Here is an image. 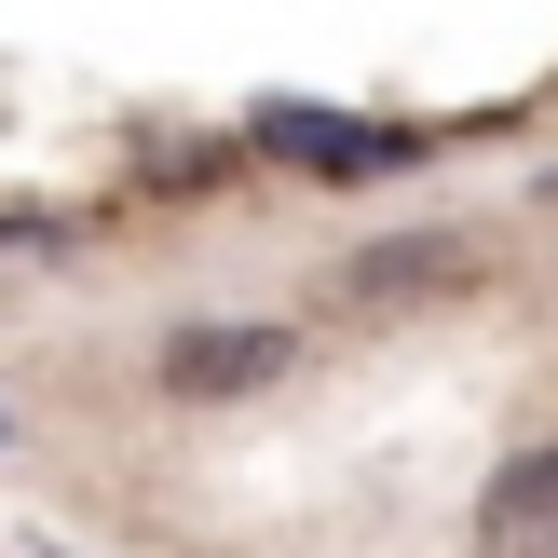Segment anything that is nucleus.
Wrapping results in <instances>:
<instances>
[{
    "mask_svg": "<svg viewBox=\"0 0 558 558\" xmlns=\"http://www.w3.org/2000/svg\"><path fill=\"white\" fill-rule=\"evenodd\" d=\"M259 150L272 163H314V178H396L409 136L396 123H327V109H287V96H272L259 109Z\"/></svg>",
    "mask_w": 558,
    "mask_h": 558,
    "instance_id": "3",
    "label": "nucleus"
},
{
    "mask_svg": "<svg viewBox=\"0 0 558 558\" xmlns=\"http://www.w3.org/2000/svg\"><path fill=\"white\" fill-rule=\"evenodd\" d=\"M477 245L463 232H381V245H354L341 259V300L354 314H423V300H477Z\"/></svg>",
    "mask_w": 558,
    "mask_h": 558,
    "instance_id": "1",
    "label": "nucleus"
},
{
    "mask_svg": "<svg viewBox=\"0 0 558 558\" xmlns=\"http://www.w3.org/2000/svg\"><path fill=\"white\" fill-rule=\"evenodd\" d=\"M477 545H490V558H558V450L490 463V490H477Z\"/></svg>",
    "mask_w": 558,
    "mask_h": 558,
    "instance_id": "4",
    "label": "nucleus"
},
{
    "mask_svg": "<svg viewBox=\"0 0 558 558\" xmlns=\"http://www.w3.org/2000/svg\"><path fill=\"white\" fill-rule=\"evenodd\" d=\"M287 327H178V341H163V396H272V381H287Z\"/></svg>",
    "mask_w": 558,
    "mask_h": 558,
    "instance_id": "2",
    "label": "nucleus"
}]
</instances>
